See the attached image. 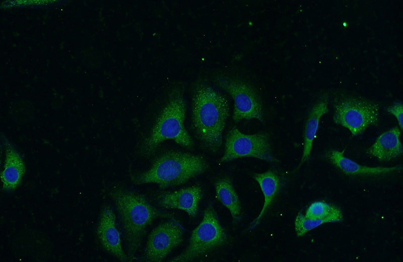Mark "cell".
<instances>
[{
  "mask_svg": "<svg viewBox=\"0 0 403 262\" xmlns=\"http://www.w3.org/2000/svg\"><path fill=\"white\" fill-rule=\"evenodd\" d=\"M327 222L323 220L308 219L301 211H299L294 220L295 230L297 237H302L309 231Z\"/></svg>",
  "mask_w": 403,
  "mask_h": 262,
  "instance_id": "obj_19",
  "label": "cell"
},
{
  "mask_svg": "<svg viewBox=\"0 0 403 262\" xmlns=\"http://www.w3.org/2000/svg\"><path fill=\"white\" fill-rule=\"evenodd\" d=\"M378 104L362 98L346 96L334 104L333 120L349 129L353 136L362 134L379 120Z\"/></svg>",
  "mask_w": 403,
  "mask_h": 262,
  "instance_id": "obj_6",
  "label": "cell"
},
{
  "mask_svg": "<svg viewBox=\"0 0 403 262\" xmlns=\"http://www.w3.org/2000/svg\"><path fill=\"white\" fill-rule=\"evenodd\" d=\"M229 115L227 97L204 81L197 82L192 97V126L202 146L212 153H217L222 146Z\"/></svg>",
  "mask_w": 403,
  "mask_h": 262,
  "instance_id": "obj_1",
  "label": "cell"
},
{
  "mask_svg": "<svg viewBox=\"0 0 403 262\" xmlns=\"http://www.w3.org/2000/svg\"><path fill=\"white\" fill-rule=\"evenodd\" d=\"M344 151L331 149L324 155L325 159L347 175L378 176L401 171V165L392 167H368L356 163L345 156Z\"/></svg>",
  "mask_w": 403,
  "mask_h": 262,
  "instance_id": "obj_13",
  "label": "cell"
},
{
  "mask_svg": "<svg viewBox=\"0 0 403 262\" xmlns=\"http://www.w3.org/2000/svg\"><path fill=\"white\" fill-rule=\"evenodd\" d=\"M110 196L123 227L129 261L135 258L146 229L156 219L170 215L154 207L142 194L122 186L114 187Z\"/></svg>",
  "mask_w": 403,
  "mask_h": 262,
  "instance_id": "obj_2",
  "label": "cell"
},
{
  "mask_svg": "<svg viewBox=\"0 0 403 262\" xmlns=\"http://www.w3.org/2000/svg\"><path fill=\"white\" fill-rule=\"evenodd\" d=\"M184 228L174 218L164 221L150 233L144 252L148 262L162 261L183 241Z\"/></svg>",
  "mask_w": 403,
  "mask_h": 262,
  "instance_id": "obj_9",
  "label": "cell"
},
{
  "mask_svg": "<svg viewBox=\"0 0 403 262\" xmlns=\"http://www.w3.org/2000/svg\"><path fill=\"white\" fill-rule=\"evenodd\" d=\"M208 168V162L200 155L169 150L158 156L148 169L130 178L135 184L154 183L166 188L183 184Z\"/></svg>",
  "mask_w": 403,
  "mask_h": 262,
  "instance_id": "obj_3",
  "label": "cell"
},
{
  "mask_svg": "<svg viewBox=\"0 0 403 262\" xmlns=\"http://www.w3.org/2000/svg\"><path fill=\"white\" fill-rule=\"evenodd\" d=\"M217 199L229 211L233 221L237 223L242 216V207L231 179L222 177L215 183Z\"/></svg>",
  "mask_w": 403,
  "mask_h": 262,
  "instance_id": "obj_17",
  "label": "cell"
},
{
  "mask_svg": "<svg viewBox=\"0 0 403 262\" xmlns=\"http://www.w3.org/2000/svg\"><path fill=\"white\" fill-rule=\"evenodd\" d=\"M98 240L103 248L122 262L129 261L122 248L116 216L112 208L105 205L101 211L96 230Z\"/></svg>",
  "mask_w": 403,
  "mask_h": 262,
  "instance_id": "obj_10",
  "label": "cell"
},
{
  "mask_svg": "<svg viewBox=\"0 0 403 262\" xmlns=\"http://www.w3.org/2000/svg\"><path fill=\"white\" fill-rule=\"evenodd\" d=\"M305 217L312 220H323L327 223L341 222L344 216L338 207L323 201L312 203L306 211Z\"/></svg>",
  "mask_w": 403,
  "mask_h": 262,
  "instance_id": "obj_18",
  "label": "cell"
},
{
  "mask_svg": "<svg viewBox=\"0 0 403 262\" xmlns=\"http://www.w3.org/2000/svg\"><path fill=\"white\" fill-rule=\"evenodd\" d=\"M243 157H254L272 163L280 161L273 153L268 133L247 135L233 127L226 135L224 152L219 163Z\"/></svg>",
  "mask_w": 403,
  "mask_h": 262,
  "instance_id": "obj_8",
  "label": "cell"
},
{
  "mask_svg": "<svg viewBox=\"0 0 403 262\" xmlns=\"http://www.w3.org/2000/svg\"><path fill=\"white\" fill-rule=\"evenodd\" d=\"M328 95H322L312 107L306 119L303 136V150L299 166L310 157L321 117L328 111Z\"/></svg>",
  "mask_w": 403,
  "mask_h": 262,
  "instance_id": "obj_15",
  "label": "cell"
},
{
  "mask_svg": "<svg viewBox=\"0 0 403 262\" xmlns=\"http://www.w3.org/2000/svg\"><path fill=\"white\" fill-rule=\"evenodd\" d=\"M387 111L393 115L396 119L399 127L402 130L403 105L401 101H396L387 108Z\"/></svg>",
  "mask_w": 403,
  "mask_h": 262,
  "instance_id": "obj_20",
  "label": "cell"
},
{
  "mask_svg": "<svg viewBox=\"0 0 403 262\" xmlns=\"http://www.w3.org/2000/svg\"><path fill=\"white\" fill-rule=\"evenodd\" d=\"M213 81L234 100L233 118L235 122L251 119L264 122L262 102L250 85L239 79L221 74L214 75Z\"/></svg>",
  "mask_w": 403,
  "mask_h": 262,
  "instance_id": "obj_7",
  "label": "cell"
},
{
  "mask_svg": "<svg viewBox=\"0 0 403 262\" xmlns=\"http://www.w3.org/2000/svg\"><path fill=\"white\" fill-rule=\"evenodd\" d=\"M227 240L226 231L213 206L210 205L204 211L202 221L192 231L185 250L170 261H192L214 248L224 245Z\"/></svg>",
  "mask_w": 403,
  "mask_h": 262,
  "instance_id": "obj_5",
  "label": "cell"
},
{
  "mask_svg": "<svg viewBox=\"0 0 403 262\" xmlns=\"http://www.w3.org/2000/svg\"><path fill=\"white\" fill-rule=\"evenodd\" d=\"M253 178L260 186L264 196V203L258 215L250 223L249 230L253 229L259 224L282 186L280 177L273 170H268L263 173H255L253 174Z\"/></svg>",
  "mask_w": 403,
  "mask_h": 262,
  "instance_id": "obj_16",
  "label": "cell"
},
{
  "mask_svg": "<svg viewBox=\"0 0 403 262\" xmlns=\"http://www.w3.org/2000/svg\"><path fill=\"white\" fill-rule=\"evenodd\" d=\"M183 91L179 86L170 91L166 103L141 143L140 151L143 156H152L167 140H172L185 148L193 147L192 139L184 126L186 108Z\"/></svg>",
  "mask_w": 403,
  "mask_h": 262,
  "instance_id": "obj_4",
  "label": "cell"
},
{
  "mask_svg": "<svg viewBox=\"0 0 403 262\" xmlns=\"http://www.w3.org/2000/svg\"><path fill=\"white\" fill-rule=\"evenodd\" d=\"M5 148V161L1 173L2 188L4 190L11 191L20 184L26 172L25 162L20 154L10 141L2 136Z\"/></svg>",
  "mask_w": 403,
  "mask_h": 262,
  "instance_id": "obj_12",
  "label": "cell"
},
{
  "mask_svg": "<svg viewBox=\"0 0 403 262\" xmlns=\"http://www.w3.org/2000/svg\"><path fill=\"white\" fill-rule=\"evenodd\" d=\"M202 197L200 186L195 184L173 191L159 193L155 198V201L161 207L167 209H179L193 218L197 215Z\"/></svg>",
  "mask_w": 403,
  "mask_h": 262,
  "instance_id": "obj_11",
  "label": "cell"
},
{
  "mask_svg": "<svg viewBox=\"0 0 403 262\" xmlns=\"http://www.w3.org/2000/svg\"><path fill=\"white\" fill-rule=\"evenodd\" d=\"M400 128L394 126L380 134L366 154L379 161H389L401 155L403 152Z\"/></svg>",
  "mask_w": 403,
  "mask_h": 262,
  "instance_id": "obj_14",
  "label": "cell"
}]
</instances>
